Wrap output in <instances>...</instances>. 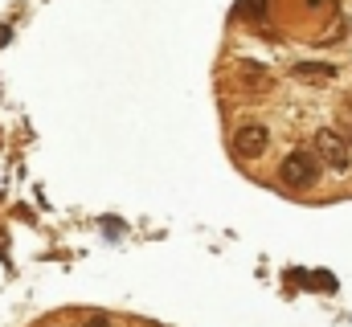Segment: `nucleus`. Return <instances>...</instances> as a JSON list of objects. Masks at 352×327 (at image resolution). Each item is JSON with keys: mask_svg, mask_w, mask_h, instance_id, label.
<instances>
[{"mask_svg": "<svg viewBox=\"0 0 352 327\" xmlns=\"http://www.w3.org/2000/svg\"><path fill=\"white\" fill-rule=\"evenodd\" d=\"M238 86H242L246 94H266L274 82L266 74V66H258V62H238Z\"/></svg>", "mask_w": 352, "mask_h": 327, "instance_id": "nucleus-4", "label": "nucleus"}, {"mask_svg": "<svg viewBox=\"0 0 352 327\" xmlns=\"http://www.w3.org/2000/svg\"><path fill=\"white\" fill-rule=\"evenodd\" d=\"M266 144H270V131L263 123H246V127L234 131V156L238 160H258L266 152Z\"/></svg>", "mask_w": 352, "mask_h": 327, "instance_id": "nucleus-3", "label": "nucleus"}, {"mask_svg": "<svg viewBox=\"0 0 352 327\" xmlns=\"http://www.w3.org/2000/svg\"><path fill=\"white\" fill-rule=\"evenodd\" d=\"M320 156L316 152H291L287 160L278 164V180L287 184V188H311L316 180H320Z\"/></svg>", "mask_w": 352, "mask_h": 327, "instance_id": "nucleus-1", "label": "nucleus"}, {"mask_svg": "<svg viewBox=\"0 0 352 327\" xmlns=\"http://www.w3.org/2000/svg\"><path fill=\"white\" fill-rule=\"evenodd\" d=\"M246 8H250V12H263V0H250Z\"/></svg>", "mask_w": 352, "mask_h": 327, "instance_id": "nucleus-8", "label": "nucleus"}, {"mask_svg": "<svg viewBox=\"0 0 352 327\" xmlns=\"http://www.w3.org/2000/svg\"><path fill=\"white\" fill-rule=\"evenodd\" d=\"M316 156H320V164H328L332 172H349L352 168V144L340 131L320 127V131H316Z\"/></svg>", "mask_w": 352, "mask_h": 327, "instance_id": "nucleus-2", "label": "nucleus"}, {"mask_svg": "<svg viewBox=\"0 0 352 327\" xmlns=\"http://www.w3.org/2000/svg\"><path fill=\"white\" fill-rule=\"evenodd\" d=\"M291 74L299 82H311V86H324V82L336 78V66H328V62H299V66H291Z\"/></svg>", "mask_w": 352, "mask_h": 327, "instance_id": "nucleus-5", "label": "nucleus"}, {"mask_svg": "<svg viewBox=\"0 0 352 327\" xmlns=\"http://www.w3.org/2000/svg\"><path fill=\"white\" fill-rule=\"evenodd\" d=\"M340 131H344V139L352 144V98L340 102Z\"/></svg>", "mask_w": 352, "mask_h": 327, "instance_id": "nucleus-6", "label": "nucleus"}, {"mask_svg": "<svg viewBox=\"0 0 352 327\" xmlns=\"http://www.w3.org/2000/svg\"><path fill=\"white\" fill-rule=\"evenodd\" d=\"M4 41H8V29H0V45H4Z\"/></svg>", "mask_w": 352, "mask_h": 327, "instance_id": "nucleus-9", "label": "nucleus"}, {"mask_svg": "<svg viewBox=\"0 0 352 327\" xmlns=\"http://www.w3.org/2000/svg\"><path fill=\"white\" fill-rule=\"evenodd\" d=\"M87 327H111V319H107V315H90Z\"/></svg>", "mask_w": 352, "mask_h": 327, "instance_id": "nucleus-7", "label": "nucleus"}]
</instances>
